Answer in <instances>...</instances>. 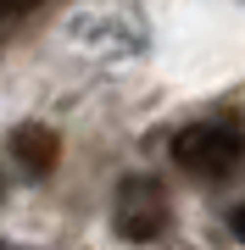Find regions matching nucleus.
I'll return each mask as SVG.
<instances>
[{
    "label": "nucleus",
    "instance_id": "f257e3e1",
    "mask_svg": "<svg viewBox=\"0 0 245 250\" xmlns=\"http://www.w3.org/2000/svg\"><path fill=\"white\" fill-rule=\"evenodd\" d=\"M240 150H245V139L228 123H195V128H184V134H173V161H178L184 172H195V178H223V172H234Z\"/></svg>",
    "mask_w": 245,
    "mask_h": 250
},
{
    "label": "nucleus",
    "instance_id": "f03ea898",
    "mask_svg": "<svg viewBox=\"0 0 245 250\" xmlns=\"http://www.w3.org/2000/svg\"><path fill=\"white\" fill-rule=\"evenodd\" d=\"M111 223H117V233L134 239V245L162 239V228H167V195L151 178H123L117 184V211H111Z\"/></svg>",
    "mask_w": 245,
    "mask_h": 250
},
{
    "label": "nucleus",
    "instance_id": "20e7f679",
    "mask_svg": "<svg viewBox=\"0 0 245 250\" xmlns=\"http://www.w3.org/2000/svg\"><path fill=\"white\" fill-rule=\"evenodd\" d=\"M228 228H234V239L245 245V206H234V217H228Z\"/></svg>",
    "mask_w": 245,
    "mask_h": 250
},
{
    "label": "nucleus",
    "instance_id": "39448f33",
    "mask_svg": "<svg viewBox=\"0 0 245 250\" xmlns=\"http://www.w3.org/2000/svg\"><path fill=\"white\" fill-rule=\"evenodd\" d=\"M0 6H6V17H22L28 6H39V0H0Z\"/></svg>",
    "mask_w": 245,
    "mask_h": 250
},
{
    "label": "nucleus",
    "instance_id": "7ed1b4c3",
    "mask_svg": "<svg viewBox=\"0 0 245 250\" xmlns=\"http://www.w3.org/2000/svg\"><path fill=\"white\" fill-rule=\"evenodd\" d=\"M11 150H17V161L28 172H50L56 167V134L39 128V123H22L17 134H11Z\"/></svg>",
    "mask_w": 245,
    "mask_h": 250
}]
</instances>
